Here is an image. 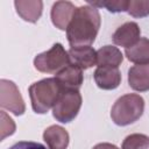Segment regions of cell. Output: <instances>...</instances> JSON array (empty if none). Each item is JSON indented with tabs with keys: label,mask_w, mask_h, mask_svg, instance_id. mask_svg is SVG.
I'll list each match as a JSON object with an SVG mask.
<instances>
[{
	"label": "cell",
	"mask_w": 149,
	"mask_h": 149,
	"mask_svg": "<svg viewBox=\"0 0 149 149\" xmlns=\"http://www.w3.org/2000/svg\"><path fill=\"white\" fill-rule=\"evenodd\" d=\"M100 24L101 17L98 8L88 3L77 7L66 29V37L71 48L91 47L97 37Z\"/></svg>",
	"instance_id": "cell-1"
},
{
	"label": "cell",
	"mask_w": 149,
	"mask_h": 149,
	"mask_svg": "<svg viewBox=\"0 0 149 149\" xmlns=\"http://www.w3.org/2000/svg\"><path fill=\"white\" fill-rule=\"evenodd\" d=\"M28 91L34 112L44 114L54 108L63 90L56 78H45L31 84Z\"/></svg>",
	"instance_id": "cell-2"
},
{
	"label": "cell",
	"mask_w": 149,
	"mask_h": 149,
	"mask_svg": "<svg viewBox=\"0 0 149 149\" xmlns=\"http://www.w3.org/2000/svg\"><path fill=\"white\" fill-rule=\"evenodd\" d=\"M144 111V100L140 94L129 93L120 97L111 109V118L118 126H128L137 121Z\"/></svg>",
	"instance_id": "cell-3"
},
{
	"label": "cell",
	"mask_w": 149,
	"mask_h": 149,
	"mask_svg": "<svg viewBox=\"0 0 149 149\" xmlns=\"http://www.w3.org/2000/svg\"><path fill=\"white\" fill-rule=\"evenodd\" d=\"M69 64V54L61 43H55L49 50L38 54L34 58L35 69L43 73L57 74Z\"/></svg>",
	"instance_id": "cell-4"
},
{
	"label": "cell",
	"mask_w": 149,
	"mask_h": 149,
	"mask_svg": "<svg viewBox=\"0 0 149 149\" xmlns=\"http://www.w3.org/2000/svg\"><path fill=\"white\" fill-rule=\"evenodd\" d=\"M81 95L77 90H65L62 91L56 105L52 108L54 118L62 122L68 123L71 122L78 114L81 107Z\"/></svg>",
	"instance_id": "cell-5"
},
{
	"label": "cell",
	"mask_w": 149,
	"mask_h": 149,
	"mask_svg": "<svg viewBox=\"0 0 149 149\" xmlns=\"http://www.w3.org/2000/svg\"><path fill=\"white\" fill-rule=\"evenodd\" d=\"M0 106L15 115H22L26 112L24 100L16 84L12 80H0Z\"/></svg>",
	"instance_id": "cell-6"
},
{
	"label": "cell",
	"mask_w": 149,
	"mask_h": 149,
	"mask_svg": "<svg viewBox=\"0 0 149 149\" xmlns=\"http://www.w3.org/2000/svg\"><path fill=\"white\" fill-rule=\"evenodd\" d=\"M76 8L77 7H74L71 1H56L51 7L50 13L52 24L61 30H66Z\"/></svg>",
	"instance_id": "cell-7"
},
{
	"label": "cell",
	"mask_w": 149,
	"mask_h": 149,
	"mask_svg": "<svg viewBox=\"0 0 149 149\" xmlns=\"http://www.w3.org/2000/svg\"><path fill=\"white\" fill-rule=\"evenodd\" d=\"M141 29L136 22H126L120 26L113 34L112 40L114 44L123 48H130L134 45L141 37Z\"/></svg>",
	"instance_id": "cell-8"
},
{
	"label": "cell",
	"mask_w": 149,
	"mask_h": 149,
	"mask_svg": "<svg viewBox=\"0 0 149 149\" xmlns=\"http://www.w3.org/2000/svg\"><path fill=\"white\" fill-rule=\"evenodd\" d=\"M55 78L59 83L63 91H65V90L79 91V88L81 87L83 81H84L83 70L73 64H69L68 66H65L63 70H61L56 74Z\"/></svg>",
	"instance_id": "cell-9"
},
{
	"label": "cell",
	"mask_w": 149,
	"mask_h": 149,
	"mask_svg": "<svg viewBox=\"0 0 149 149\" xmlns=\"http://www.w3.org/2000/svg\"><path fill=\"white\" fill-rule=\"evenodd\" d=\"M70 64L86 70L97 64V51L92 47H74L68 51Z\"/></svg>",
	"instance_id": "cell-10"
},
{
	"label": "cell",
	"mask_w": 149,
	"mask_h": 149,
	"mask_svg": "<svg viewBox=\"0 0 149 149\" xmlns=\"http://www.w3.org/2000/svg\"><path fill=\"white\" fill-rule=\"evenodd\" d=\"M93 77L97 86L102 90H114L121 83V73L118 68H97Z\"/></svg>",
	"instance_id": "cell-11"
},
{
	"label": "cell",
	"mask_w": 149,
	"mask_h": 149,
	"mask_svg": "<svg viewBox=\"0 0 149 149\" xmlns=\"http://www.w3.org/2000/svg\"><path fill=\"white\" fill-rule=\"evenodd\" d=\"M128 84L134 91H149V64L133 65L128 70Z\"/></svg>",
	"instance_id": "cell-12"
},
{
	"label": "cell",
	"mask_w": 149,
	"mask_h": 149,
	"mask_svg": "<svg viewBox=\"0 0 149 149\" xmlns=\"http://www.w3.org/2000/svg\"><path fill=\"white\" fill-rule=\"evenodd\" d=\"M14 6L21 19L31 23L37 22L43 10V2L41 0H15Z\"/></svg>",
	"instance_id": "cell-13"
},
{
	"label": "cell",
	"mask_w": 149,
	"mask_h": 149,
	"mask_svg": "<svg viewBox=\"0 0 149 149\" xmlns=\"http://www.w3.org/2000/svg\"><path fill=\"white\" fill-rule=\"evenodd\" d=\"M43 140L49 149H66L69 146V133L58 125H52L43 132Z\"/></svg>",
	"instance_id": "cell-14"
},
{
	"label": "cell",
	"mask_w": 149,
	"mask_h": 149,
	"mask_svg": "<svg viewBox=\"0 0 149 149\" xmlns=\"http://www.w3.org/2000/svg\"><path fill=\"white\" fill-rule=\"evenodd\" d=\"M122 61V52L114 45H104L97 51L98 68H119Z\"/></svg>",
	"instance_id": "cell-15"
},
{
	"label": "cell",
	"mask_w": 149,
	"mask_h": 149,
	"mask_svg": "<svg viewBox=\"0 0 149 149\" xmlns=\"http://www.w3.org/2000/svg\"><path fill=\"white\" fill-rule=\"evenodd\" d=\"M125 55L135 64H149V40L141 37L134 45L125 50Z\"/></svg>",
	"instance_id": "cell-16"
},
{
	"label": "cell",
	"mask_w": 149,
	"mask_h": 149,
	"mask_svg": "<svg viewBox=\"0 0 149 149\" xmlns=\"http://www.w3.org/2000/svg\"><path fill=\"white\" fill-rule=\"evenodd\" d=\"M121 149H149V136L139 133L130 134L123 140Z\"/></svg>",
	"instance_id": "cell-17"
},
{
	"label": "cell",
	"mask_w": 149,
	"mask_h": 149,
	"mask_svg": "<svg viewBox=\"0 0 149 149\" xmlns=\"http://www.w3.org/2000/svg\"><path fill=\"white\" fill-rule=\"evenodd\" d=\"M127 13L134 17L149 15V0H128Z\"/></svg>",
	"instance_id": "cell-18"
},
{
	"label": "cell",
	"mask_w": 149,
	"mask_h": 149,
	"mask_svg": "<svg viewBox=\"0 0 149 149\" xmlns=\"http://www.w3.org/2000/svg\"><path fill=\"white\" fill-rule=\"evenodd\" d=\"M88 5L93 7H105L112 13H120V12H127L128 7V0H112V1H104V2H91L88 1Z\"/></svg>",
	"instance_id": "cell-19"
},
{
	"label": "cell",
	"mask_w": 149,
	"mask_h": 149,
	"mask_svg": "<svg viewBox=\"0 0 149 149\" xmlns=\"http://www.w3.org/2000/svg\"><path fill=\"white\" fill-rule=\"evenodd\" d=\"M0 116H1V121H0L1 140H3L6 136H9V135L14 134V132H15V123L12 120V118H9L3 111H1Z\"/></svg>",
	"instance_id": "cell-20"
},
{
	"label": "cell",
	"mask_w": 149,
	"mask_h": 149,
	"mask_svg": "<svg viewBox=\"0 0 149 149\" xmlns=\"http://www.w3.org/2000/svg\"><path fill=\"white\" fill-rule=\"evenodd\" d=\"M8 149H47L42 143L38 142H30V141H21L15 143Z\"/></svg>",
	"instance_id": "cell-21"
},
{
	"label": "cell",
	"mask_w": 149,
	"mask_h": 149,
	"mask_svg": "<svg viewBox=\"0 0 149 149\" xmlns=\"http://www.w3.org/2000/svg\"><path fill=\"white\" fill-rule=\"evenodd\" d=\"M92 149H119L116 146L112 144V143H107V142H104V143H98L95 144Z\"/></svg>",
	"instance_id": "cell-22"
}]
</instances>
